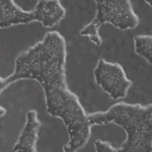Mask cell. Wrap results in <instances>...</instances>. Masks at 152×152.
I'll return each mask as SVG.
<instances>
[{"mask_svg":"<svg viewBox=\"0 0 152 152\" xmlns=\"http://www.w3.org/2000/svg\"><path fill=\"white\" fill-rule=\"evenodd\" d=\"M66 60L64 37L58 31H49L41 41L18 54L14 71L7 77H1L0 88L3 92L18 80H37L43 87L48 114L62 120L67 129L69 141L63 150L75 152L88 143L92 126L78 96L68 87Z\"/></svg>","mask_w":152,"mask_h":152,"instance_id":"cell-1","label":"cell"},{"mask_svg":"<svg viewBox=\"0 0 152 152\" xmlns=\"http://www.w3.org/2000/svg\"><path fill=\"white\" fill-rule=\"evenodd\" d=\"M91 126L115 124L126 132L118 152H152V104L118 102L104 112L88 114Z\"/></svg>","mask_w":152,"mask_h":152,"instance_id":"cell-2","label":"cell"},{"mask_svg":"<svg viewBox=\"0 0 152 152\" xmlns=\"http://www.w3.org/2000/svg\"><path fill=\"white\" fill-rule=\"evenodd\" d=\"M94 2L96 5L94 18L80 29L79 35L89 38L96 47L102 44L99 28L104 24L111 23L121 31L134 29L139 26L140 19L130 0H94Z\"/></svg>","mask_w":152,"mask_h":152,"instance_id":"cell-3","label":"cell"},{"mask_svg":"<svg viewBox=\"0 0 152 152\" xmlns=\"http://www.w3.org/2000/svg\"><path fill=\"white\" fill-rule=\"evenodd\" d=\"M94 76L95 83L114 100L125 99L133 85V81L127 77L122 65L107 62L102 58L97 61Z\"/></svg>","mask_w":152,"mask_h":152,"instance_id":"cell-4","label":"cell"},{"mask_svg":"<svg viewBox=\"0 0 152 152\" xmlns=\"http://www.w3.org/2000/svg\"><path fill=\"white\" fill-rule=\"evenodd\" d=\"M26 121L24 127L15 142L12 151L23 152H37V141L39 138L42 123L38 119V113L35 110H31L26 113Z\"/></svg>","mask_w":152,"mask_h":152,"instance_id":"cell-5","label":"cell"},{"mask_svg":"<svg viewBox=\"0 0 152 152\" xmlns=\"http://www.w3.org/2000/svg\"><path fill=\"white\" fill-rule=\"evenodd\" d=\"M33 11L35 20L47 28L59 24L66 15V9L60 0H39Z\"/></svg>","mask_w":152,"mask_h":152,"instance_id":"cell-6","label":"cell"},{"mask_svg":"<svg viewBox=\"0 0 152 152\" xmlns=\"http://www.w3.org/2000/svg\"><path fill=\"white\" fill-rule=\"evenodd\" d=\"M34 11H26L20 8L14 0H0V28H8L18 24L34 23Z\"/></svg>","mask_w":152,"mask_h":152,"instance_id":"cell-7","label":"cell"},{"mask_svg":"<svg viewBox=\"0 0 152 152\" xmlns=\"http://www.w3.org/2000/svg\"><path fill=\"white\" fill-rule=\"evenodd\" d=\"M134 51L152 66V36L138 35L134 37Z\"/></svg>","mask_w":152,"mask_h":152,"instance_id":"cell-8","label":"cell"},{"mask_svg":"<svg viewBox=\"0 0 152 152\" xmlns=\"http://www.w3.org/2000/svg\"><path fill=\"white\" fill-rule=\"evenodd\" d=\"M94 148L96 152H118V148L114 147L109 142L102 140H95Z\"/></svg>","mask_w":152,"mask_h":152,"instance_id":"cell-9","label":"cell"},{"mask_svg":"<svg viewBox=\"0 0 152 152\" xmlns=\"http://www.w3.org/2000/svg\"><path fill=\"white\" fill-rule=\"evenodd\" d=\"M5 114H6V110L3 107H1V117H3Z\"/></svg>","mask_w":152,"mask_h":152,"instance_id":"cell-10","label":"cell"},{"mask_svg":"<svg viewBox=\"0 0 152 152\" xmlns=\"http://www.w3.org/2000/svg\"><path fill=\"white\" fill-rule=\"evenodd\" d=\"M144 1H145L146 4H148V5L152 8V0H144Z\"/></svg>","mask_w":152,"mask_h":152,"instance_id":"cell-11","label":"cell"}]
</instances>
